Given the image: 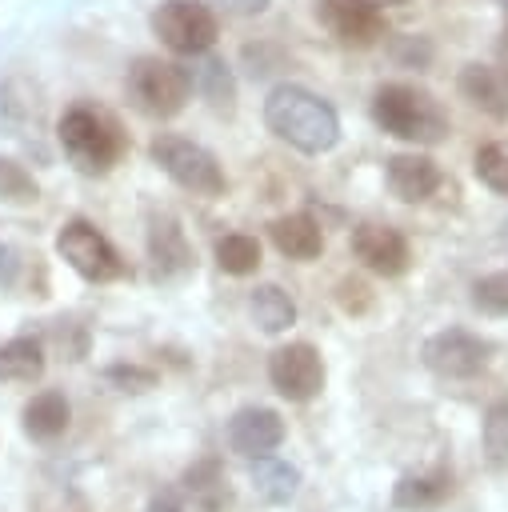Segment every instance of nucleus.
Listing matches in <instances>:
<instances>
[{"label": "nucleus", "instance_id": "7c9ffc66", "mask_svg": "<svg viewBox=\"0 0 508 512\" xmlns=\"http://www.w3.org/2000/svg\"><path fill=\"white\" fill-rule=\"evenodd\" d=\"M212 4H220V8L232 12V16H260L272 0H212Z\"/></svg>", "mask_w": 508, "mask_h": 512}, {"label": "nucleus", "instance_id": "7ed1b4c3", "mask_svg": "<svg viewBox=\"0 0 508 512\" xmlns=\"http://www.w3.org/2000/svg\"><path fill=\"white\" fill-rule=\"evenodd\" d=\"M56 136H60V148L68 156V164L84 176H104L120 164L128 140L120 132V124L100 112V108H88V104H72L60 124H56Z\"/></svg>", "mask_w": 508, "mask_h": 512}, {"label": "nucleus", "instance_id": "a878e982", "mask_svg": "<svg viewBox=\"0 0 508 512\" xmlns=\"http://www.w3.org/2000/svg\"><path fill=\"white\" fill-rule=\"evenodd\" d=\"M40 184L32 180V172L8 156H0V200L4 204H36Z\"/></svg>", "mask_w": 508, "mask_h": 512}, {"label": "nucleus", "instance_id": "473e14b6", "mask_svg": "<svg viewBox=\"0 0 508 512\" xmlns=\"http://www.w3.org/2000/svg\"><path fill=\"white\" fill-rule=\"evenodd\" d=\"M360 4H368V8H388V4H400V0H360Z\"/></svg>", "mask_w": 508, "mask_h": 512}, {"label": "nucleus", "instance_id": "c756f323", "mask_svg": "<svg viewBox=\"0 0 508 512\" xmlns=\"http://www.w3.org/2000/svg\"><path fill=\"white\" fill-rule=\"evenodd\" d=\"M336 304H340L344 312L360 316V312H368V308H372V292H368V284H364V280L344 276V280L336 284Z\"/></svg>", "mask_w": 508, "mask_h": 512}, {"label": "nucleus", "instance_id": "ddd939ff", "mask_svg": "<svg viewBox=\"0 0 508 512\" xmlns=\"http://www.w3.org/2000/svg\"><path fill=\"white\" fill-rule=\"evenodd\" d=\"M384 180H388V192L404 204H424L440 192L444 184V172L432 156L424 152H396L384 160Z\"/></svg>", "mask_w": 508, "mask_h": 512}, {"label": "nucleus", "instance_id": "39448f33", "mask_svg": "<svg viewBox=\"0 0 508 512\" xmlns=\"http://www.w3.org/2000/svg\"><path fill=\"white\" fill-rule=\"evenodd\" d=\"M148 152H152L156 168H160L172 184H180L184 192H192V196H200V200H220V196L228 192V176H224L220 160H216L204 144H196V140H188V136H176V132H160V136L148 144Z\"/></svg>", "mask_w": 508, "mask_h": 512}, {"label": "nucleus", "instance_id": "f257e3e1", "mask_svg": "<svg viewBox=\"0 0 508 512\" xmlns=\"http://www.w3.org/2000/svg\"><path fill=\"white\" fill-rule=\"evenodd\" d=\"M264 124L276 140L292 144L296 152L304 156H320V152H332L336 140H340V116L336 108L300 88V84H276L264 100Z\"/></svg>", "mask_w": 508, "mask_h": 512}, {"label": "nucleus", "instance_id": "cd10ccee", "mask_svg": "<svg viewBox=\"0 0 508 512\" xmlns=\"http://www.w3.org/2000/svg\"><path fill=\"white\" fill-rule=\"evenodd\" d=\"M472 304L488 316H508V272H488L472 284Z\"/></svg>", "mask_w": 508, "mask_h": 512}, {"label": "nucleus", "instance_id": "9b49d317", "mask_svg": "<svg viewBox=\"0 0 508 512\" xmlns=\"http://www.w3.org/2000/svg\"><path fill=\"white\" fill-rule=\"evenodd\" d=\"M280 444H284V420L276 408L248 404V408L232 412V420H228V448L232 452L260 460V456H272Z\"/></svg>", "mask_w": 508, "mask_h": 512}, {"label": "nucleus", "instance_id": "0eeeda50", "mask_svg": "<svg viewBox=\"0 0 508 512\" xmlns=\"http://www.w3.org/2000/svg\"><path fill=\"white\" fill-rule=\"evenodd\" d=\"M152 32L176 56H204L216 44L220 24L212 8L200 0H160L152 12Z\"/></svg>", "mask_w": 508, "mask_h": 512}, {"label": "nucleus", "instance_id": "72a5a7b5", "mask_svg": "<svg viewBox=\"0 0 508 512\" xmlns=\"http://www.w3.org/2000/svg\"><path fill=\"white\" fill-rule=\"evenodd\" d=\"M500 60H504V68H508V32L500 36Z\"/></svg>", "mask_w": 508, "mask_h": 512}, {"label": "nucleus", "instance_id": "423d86ee", "mask_svg": "<svg viewBox=\"0 0 508 512\" xmlns=\"http://www.w3.org/2000/svg\"><path fill=\"white\" fill-rule=\"evenodd\" d=\"M56 252L64 256V264L76 272V276H84V280H92V284H112V280H120L124 272H128V264L120 260V252L112 248V240L96 228V224H88V220H68L60 232H56Z\"/></svg>", "mask_w": 508, "mask_h": 512}, {"label": "nucleus", "instance_id": "a211bd4d", "mask_svg": "<svg viewBox=\"0 0 508 512\" xmlns=\"http://www.w3.org/2000/svg\"><path fill=\"white\" fill-rule=\"evenodd\" d=\"M248 312H252L256 328L268 332V336L288 332L296 324V304L280 284H256L252 296H248Z\"/></svg>", "mask_w": 508, "mask_h": 512}, {"label": "nucleus", "instance_id": "f8f14e48", "mask_svg": "<svg viewBox=\"0 0 508 512\" xmlns=\"http://www.w3.org/2000/svg\"><path fill=\"white\" fill-rule=\"evenodd\" d=\"M316 20L348 48H372L384 36L380 8H368L360 0H316Z\"/></svg>", "mask_w": 508, "mask_h": 512}, {"label": "nucleus", "instance_id": "20e7f679", "mask_svg": "<svg viewBox=\"0 0 508 512\" xmlns=\"http://www.w3.org/2000/svg\"><path fill=\"white\" fill-rule=\"evenodd\" d=\"M128 100L152 116V120H172L188 108L192 100V72L176 60H160V56H136L128 76H124Z\"/></svg>", "mask_w": 508, "mask_h": 512}, {"label": "nucleus", "instance_id": "dca6fc26", "mask_svg": "<svg viewBox=\"0 0 508 512\" xmlns=\"http://www.w3.org/2000/svg\"><path fill=\"white\" fill-rule=\"evenodd\" d=\"M268 236L276 244L280 256L288 260H316L324 252V228L308 216V212H288V216H276L268 224Z\"/></svg>", "mask_w": 508, "mask_h": 512}, {"label": "nucleus", "instance_id": "4468645a", "mask_svg": "<svg viewBox=\"0 0 508 512\" xmlns=\"http://www.w3.org/2000/svg\"><path fill=\"white\" fill-rule=\"evenodd\" d=\"M148 256L160 280H176L192 268V244L172 212H152L148 220Z\"/></svg>", "mask_w": 508, "mask_h": 512}, {"label": "nucleus", "instance_id": "6e6552de", "mask_svg": "<svg viewBox=\"0 0 508 512\" xmlns=\"http://www.w3.org/2000/svg\"><path fill=\"white\" fill-rule=\"evenodd\" d=\"M420 360L428 372H436L444 380H472L488 364V340H480L476 332H464V328H444L424 340Z\"/></svg>", "mask_w": 508, "mask_h": 512}, {"label": "nucleus", "instance_id": "412c9836", "mask_svg": "<svg viewBox=\"0 0 508 512\" xmlns=\"http://www.w3.org/2000/svg\"><path fill=\"white\" fill-rule=\"evenodd\" d=\"M252 480H256V492L268 504H288L300 488V468L288 464V460H276V456H260L256 468H252Z\"/></svg>", "mask_w": 508, "mask_h": 512}, {"label": "nucleus", "instance_id": "4be33fe9", "mask_svg": "<svg viewBox=\"0 0 508 512\" xmlns=\"http://www.w3.org/2000/svg\"><path fill=\"white\" fill-rule=\"evenodd\" d=\"M184 488L192 492V500L204 508V512H220L224 504H228V476H224V468L216 464V460H200V464H192L188 472H184Z\"/></svg>", "mask_w": 508, "mask_h": 512}, {"label": "nucleus", "instance_id": "1a4fd4ad", "mask_svg": "<svg viewBox=\"0 0 508 512\" xmlns=\"http://www.w3.org/2000/svg\"><path fill=\"white\" fill-rule=\"evenodd\" d=\"M268 380L272 388L284 396V400H312L320 396L324 388V356L308 344V340H292V344H280L272 356H268Z\"/></svg>", "mask_w": 508, "mask_h": 512}, {"label": "nucleus", "instance_id": "393cba45", "mask_svg": "<svg viewBox=\"0 0 508 512\" xmlns=\"http://www.w3.org/2000/svg\"><path fill=\"white\" fill-rule=\"evenodd\" d=\"M472 172H476L480 184H488L492 192L508 196V140H492V144L476 148Z\"/></svg>", "mask_w": 508, "mask_h": 512}, {"label": "nucleus", "instance_id": "f3484780", "mask_svg": "<svg viewBox=\"0 0 508 512\" xmlns=\"http://www.w3.org/2000/svg\"><path fill=\"white\" fill-rule=\"evenodd\" d=\"M68 420H72V408H68V400L60 392H36L24 404V412H20V424H24V432L32 440H56V436H64Z\"/></svg>", "mask_w": 508, "mask_h": 512}, {"label": "nucleus", "instance_id": "2f4dec72", "mask_svg": "<svg viewBox=\"0 0 508 512\" xmlns=\"http://www.w3.org/2000/svg\"><path fill=\"white\" fill-rule=\"evenodd\" d=\"M148 512H184V508H180V500H176V496H168V492H164V496H156V500L148 504Z\"/></svg>", "mask_w": 508, "mask_h": 512}, {"label": "nucleus", "instance_id": "aec40b11", "mask_svg": "<svg viewBox=\"0 0 508 512\" xmlns=\"http://www.w3.org/2000/svg\"><path fill=\"white\" fill-rule=\"evenodd\" d=\"M188 72H192V88L204 92V100L212 104V112L232 116V108H236V84H232L228 64L216 60V56H204V64L200 68H188Z\"/></svg>", "mask_w": 508, "mask_h": 512}, {"label": "nucleus", "instance_id": "6ab92c4d", "mask_svg": "<svg viewBox=\"0 0 508 512\" xmlns=\"http://www.w3.org/2000/svg\"><path fill=\"white\" fill-rule=\"evenodd\" d=\"M44 376V348L32 336H16L0 344V380L4 384H32Z\"/></svg>", "mask_w": 508, "mask_h": 512}, {"label": "nucleus", "instance_id": "5701e85b", "mask_svg": "<svg viewBox=\"0 0 508 512\" xmlns=\"http://www.w3.org/2000/svg\"><path fill=\"white\" fill-rule=\"evenodd\" d=\"M216 264L228 276H248L260 268V240L248 232H228L216 240Z\"/></svg>", "mask_w": 508, "mask_h": 512}, {"label": "nucleus", "instance_id": "2eb2a0df", "mask_svg": "<svg viewBox=\"0 0 508 512\" xmlns=\"http://www.w3.org/2000/svg\"><path fill=\"white\" fill-rule=\"evenodd\" d=\"M456 88L484 116L508 120V68H496V64H464Z\"/></svg>", "mask_w": 508, "mask_h": 512}, {"label": "nucleus", "instance_id": "f03ea898", "mask_svg": "<svg viewBox=\"0 0 508 512\" xmlns=\"http://www.w3.org/2000/svg\"><path fill=\"white\" fill-rule=\"evenodd\" d=\"M372 120L380 132L408 144H440L452 128L444 104L416 84H380L372 96Z\"/></svg>", "mask_w": 508, "mask_h": 512}, {"label": "nucleus", "instance_id": "9d476101", "mask_svg": "<svg viewBox=\"0 0 508 512\" xmlns=\"http://www.w3.org/2000/svg\"><path fill=\"white\" fill-rule=\"evenodd\" d=\"M352 256H356L368 272H376V276H384V280H396V276H404V272L412 268L408 236H404L400 228L376 224V220H364V224L352 228Z\"/></svg>", "mask_w": 508, "mask_h": 512}, {"label": "nucleus", "instance_id": "b1692460", "mask_svg": "<svg viewBox=\"0 0 508 512\" xmlns=\"http://www.w3.org/2000/svg\"><path fill=\"white\" fill-rule=\"evenodd\" d=\"M480 444H484V456L492 468H508V400H496L484 412Z\"/></svg>", "mask_w": 508, "mask_h": 512}, {"label": "nucleus", "instance_id": "bb28decb", "mask_svg": "<svg viewBox=\"0 0 508 512\" xmlns=\"http://www.w3.org/2000/svg\"><path fill=\"white\" fill-rule=\"evenodd\" d=\"M448 496V484L444 480H428V476H404L392 492L396 508H432Z\"/></svg>", "mask_w": 508, "mask_h": 512}, {"label": "nucleus", "instance_id": "c85d7f7f", "mask_svg": "<svg viewBox=\"0 0 508 512\" xmlns=\"http://www.w3.org/2000/svg\"><path fill=\"white\" fill-rule=\"evenodd\" d=\"M104 380L116 384L120 392H148V388H156V372L152 368H140V364H112L104 372Z\"/></svg>", "mask_w": 508, "mask_h": 512}]
</instances>
